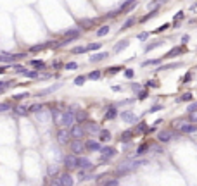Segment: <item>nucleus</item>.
Instances as JSON below:
<instances>
[{"instance_id":"nucleus-1","label":"nucleus","mask_w":197,"mask_h":186,"mask_svg":"<svg viewBox=\"0 0 197 186\" xmlns=\"http://www.w3.org/2000/svg\"><path fill=\"white\" fill-rule=\"evenodd\" d=\"M52 117H54V123L59 124V126H64V128H71L73 124L76 123L73 110H66V112L54 110V112H52Z\"/></svg>"},{"instance_id":"nucleus-2","label":"nucleus","mask_w":197,"mask_h":186,"mask_svg":"<svg viewBox=\"0 0 197 186\" xmlns=\"http://www.w3.org/2000/svg\"><path fill=\"white\" fill-rule=\"evenodd\" d=\"M74 183L73 181V178H71L68 172H64V174H61V176H57V179H52V185H62V186H71Z\"/></svg>"},{"instance_id":"nucleus-3","label":"nucleus","mask_w":197,"mask_h":186,"mask_svg":"<svg viewBox=\"0 0 197 186\" xmlns=\"http://www.w3.org/2000/svg\"><path fill=\"white\" fill-rule=\"evenodd\" d=\"M71 152L74 153V155H81L85 152V143L81 140H78V138H73V141H71Z\"/></svg>"},{"instance_id":"nucleus-4","label":"nucleus","mask_w":197,"mask_h":186,"mask_svg":"<svg viewBox=\"0 0 197 186\" xmlns=\"http://www.w3.org/2000/svg\"><path fill=\"white\" fill-rule=\"evenodd\" d=\"M26 54H7V52H2L0 54V62H14V61H19V59H24Z\"/></svg>"},{"instance_id":"nucleus-5","label":"nucleus","mask_w":197,"mask_h":186,"mask_svg":"<svg viewBox=\"0 0 197 186\" xmlns=\"http://www.w3.org/2000/svg\"><path fill=\"white\" fill-rule=\"evenodd\" d=\"M64 165H66V169H76L78 167V155H74V153L66 155V157H64Z\"/></svg>"},{"instance_id":"nucleus-6","label":"nucleus","mask_w":197,"mask_h":186,"mask_svg":"<svg viewBox=\"0 0 197 186\" xmlns=\"http://www.w3.org/2000/svg\"><path fill=\"white\" fill-rule=\"evenodd\" d=\"M100 153H102L100 162H106V160H109L111 157L116 155V150H114L113 146H100Z\"/></svg>"},{"instance_id":"nucleus-7","label":"nucleus","mask_w":197,"mask_h":186,"mask_svg":"<svg viewBox=\"0 0 197 186\" xmlns=\"http://www.w3.org/2000/svg\"><path fill=\"white\" fill-rule=\"evenodd\" d=\"M69 134L71 138H78V140H81V136H85V128H81L80 124H73L69 129Z\"/></svg>"},{"instance_id":"nucleus-8","label":"nucleus","mask_w":197,"mask_h":186,"mask_svg":"<svg viewBox=\"0 0 197 186\" xmlns=\"http://www.w3.org/2000/svg\"><path fill=\"white\" fill-rule=\"evenodd\" d=\"M121 117H123V121H125V123H130V124H133V123L138 121V116H135L133 112H130V110L121 112Z\"/></svg>"},{"instance_id":"nucleus-9","label":"nucleus","mask_w":197,"mask_h":186,"mask_svg":"<svg viewBox=\"0 0 197 186\" xmlns=\"http://www.w3.org/2000/svg\"><path fill=\"white\" fill-rule=\"evenodd\" d=\"M69 138H71V134H69L68 129H61L59 133H57V141H59L61 145H66L68 141H69Z\"/></svg>"},{"instance_id":"nucleus-10","label":"nucleus","mask_w":197,"mask_h":186,"mask_svg":"<svg viewBox=\"0 0 197 186\" xmlns=\"http://www.w3.org/2000/svg\"><path fill=\"white\" fill-rule=\"evenodd\" d=\"M85 150H90V152H100V143L95 141V140H88L85 143Z\"/></svg>"},{"instance_id":"nucleus-11","label":"nucleus","mask_w":197,"mask_h":186,"mask_svg":"<svg viewBox=\"0 0 197 186\" xmlns=\"http://www.w3.org/2000/svg\"><path fill=\"white\" fill-rule=\"evenodd\" d=\"M171 138H173L171 131H161V133L157 134V140H159L161 143H168V141H171Z\"/></svg>"},{"instance_id":"nucleus-12","label":"nucleus","mask_w":197,"mask_h":186,"mask_svg":"<svg viewBox=\"0 0 197 186\" xmlns=\"http://www.w3.org/2000/svg\"><path fill=\"white\" fill-rule=\"evenodd\" d=\"M78 167H80V169H92L90 158H86V157H78Z\"/></svg>"},{"instance_id":"nucleus-13","label":"nucleus","mask_w":197,"mask_h":186,"mask_svg":"<svg viewBox=\"0 0 197 186\" xmlns=\"http://www.w3.org/2000/svg\"><path fill=\"white\" fill-rule=\"evenodd\" d=\"M180 131H182V133H187V134H192V133L197 131V126H194V124H182V126H180Z\"/></svg>"},{"instance_id":"nucleus-14","label":"nucleus","mask_w":197,"mask_h":186,"mask_svg":"<svg viewBox=\"0 0 197 186\" xmlns=\"http://www.w3.org/2000/svg\"><path fill=\"white\" fill-rule=\"evenodd\" d=\"M107 57H109L107 52H100V54L90 55V62H100V61H104V59H107Z\"/></svg>"},{"instance_id":"nucleus-15","label":"nucleus","mask_w":197,"mask_h":186,"mask_svg":"<svg viewBox=\"0 0 197 186\" xmlns=\"http://www.w3.org/2000/svg\"><path fill=\"white\" fill-rule=\"evenodd\" d=\"M128 45H130V40H121L120 43H116V45H114V52H116V54H120L121 50H125Z\"/></svg>"},{"instance_id":"nucleus-16","label":"nucleus","mask_w":197,"mask_h":186,"mask_svg":"<svg viewBox=\"0 0 197 186\" xmlns=\"http://www.w3.org/2000/svg\"><path fill=\"white\" fill-rule=\"evenodd\" d=\"M64 36H66V38H71V40L80 38V29H68V31H64Z\"/></svg>"},{"instance_id":"nucleus-17","label":"nucleus","mask_w":197,"mask_h":186,"mask_svg":"<svg viewBox=\"0 0 197 186\" xmlns=\"http://www.w3.org/2000/svg\"><path fill=\"white\" fill-rule=\"evenodd\" d=\"M85 131H88V133H98V131H100V128H98V124H95V123H86V126H85Z\"/></svg>"},{"instance_id":"nucleus-18","label":"nucleus","mask_w":197,"mask_h":186,"mask_svg":"<svg viewBox=\"0 0 197 186\" xmlns=\"http://www.w3.org/2000/svg\"><path fill=\"white\" fill-rule=\"evenodd\" d=\"M86 117H88V114H86L85 110H78L76 114H74V119H76V123H83V121H86Z\"/></svg>"},{"instance_id":"nucleus-19","label":"nucleus","mask_w":197,"mask_h":186,"mask_svg":"<svg viewBox=\"0 0 197 186\" xmlns=\"http://www.w3.org/2000/svg\"><path fill=\"white\" fill-rule=\"evenodd\" d=\"M98 140H100V141H109V140H111V133L107 129L98 131Z\"/></svg>"},{"instance_id":"nucleus-20","label":"nucleus","mask_w":197,"mask_h":186,"mask_svg":"<svg viewBox=\"0 0 197 186\" xmlns=\"http://www.w3.org/2000/svg\"><path fill=\"white\" fill-rule=\"evenodd\" d=\"M180 52H183V48L182 47H175L173 50H169L168 54L164 55L166 59H171V57H176V55H180Z\"/></svg>"},{"instance_id":"nucleus-21","label":"nucleus","mask_w":197,"mask_h":186,"mask_svg":"<svg viewBox=\"0 0 197 186\" xmlns=\"http://www.w3.org/2000/svg\"><path fill=\"white\" fill-rule=\"evenodd\" d=\"M116 116H118V110L114 109V107H109L106 112V119H114Z\"/></svg>"},{"instance_id":"nucleus-22","label":"nucleus","mask_w":197,"mask_h":186,"mask_svg":"<svg viewBox=\"0 0 197 186\" xmlns=\"http://www.w3.org/2000/svg\"><path fill=\"white\" fill-rule=\"evenodd\" d=\"M157 10H159V9H152V10H150V12L147 14V16H144V17H142V22H145V21H149L150 19V17H154V16H157Z\"/></svg>"},{"instance_id":"nucleus-23","label":"nucleus","mask_w":197,"mask_h":186,"mask_svg":"<svg viewBox=\"0 0 197 186\" xmlns=\"http://www.w3.org/2000/svg\"><path fill=\"white\" fill-rule=\"evenodd\" d=\"M109 29H111L109 26H102V28H98V29H97V36H106V34L109 33Z\"/></svg>"},{"instance_id":"nucleus-24","label":"nucleus","mask_w":197,"mask_h":186,"mask_svg":"<svg viewBox=\"0 0 197 186\" xmlns=\"http://www.w3.org/2000/svg\"><path fill=\"white\" fill-rule=\"evenodd\" d=\"M162 43H164V41H154V43H150V45H147V47H145V52H150V50H152V48H157V47H161Z\"/></svg>"},{"instance_id":"nucleus-25","label":"nucleus","mask_w":197,"mask_h":186,"mask_svg":"<svg viewBox=\"0 0 197 186\" xmlns=\"http://www.w3.org/2000/svg\"><path fill=\"white\" fill-rule=\"evenodd\" d=\"M149 152V145L147 143H144L138 146V150H137V155H144V153H147Z\"/></svg>"},{"instance_id":"nucleus-26","label":"nucleus","mask_w":197,"mask_h":186,"mask_svg":"<svg viewBox=\"0 0 197 186\" xmlns=\"http://www.w3.org/2000/svg\"><path fill=\"white\" fill-rule=\"evenodd\" d=\"M16 112H17L19 116H26V114H28V107H26V105H19V107L16 109Z\"/></svg>"},{"instance_id":"nucleus-27","label":"nucleus","mask_w":197,"mask_h":186,"mask_svg":"<svg viewBox=\"0 0 197 186\" xmlns=\"http://www.w3.org/2000/svg\"><path fill=\"white\" fill-rule=\"evenodd\" d=\"M100 76H102V72H100V71H92L90 74L86 76V78H88V79H98Z\"/></svg>"},{"instance_id":"nucleus-28","label":"nucleus","mask_w":197,"mask_h":186,"mask_svg":"<svg viewBox=\"0 0 197 186\" xmlns=\"http://www.w3.org/2000/svg\"><path fill=\"white\" fill-rule=\"evenodd\" d=\"M135 24V17H130V19L126 21V22H125V24H123V28H121V29H123V31H125V29H128V28H132Z\"/></svg>"},{"instance_id":"nucleus-29","label":"nucleus","mask_w":197,"mask_h":186,"mask_svg":"<svg viewBox=\"0 0 197 186\" xmlns=\"http://www.w3.org/2000/svg\"><path fill=\"white\" fill-rule=\"evenodd\" d=\"M78 24H80V26H83V28H90V24H93V21H92V19H81Z\"/></svg>"},{"instance_id":"nucleus-30","label":"nucleus","mask_w":197,"mask_h":186,"mask_svg":"<svg viewBox=\"0 0 197 186\" xmlns=\"http://www.w3.org/2000/svg\"><path fill=\"white\" fill-rule=\"evenodd\" d=\"M9 109H12V105H11V103H7V102L0 103V112H7Z\"/></svg>"},{"instance_id":"nucleus-31","label":"nucleus","mask_w":197,"mask_h":186,"mask_svg":"<svg viewBox=\"0 0 197 186\" xmlns=\"http://www.w3.org/2000/svg\"><path fill=\"white\" fill-rule=\"evenodd\" d=\"M31 66H35L36 69H43L45 62H43V61H31Z\"/></svg>"},{"instance_id":"nucleus-32","label":"nucleus","mask_w":197,"mask_h":186,"mask_svg":"<svg viewBox=\"0 0 197 186\" xmlns=\"http://www.w3.org/2000/svg\"><path fill=\"white\" fill-rule=\"evenodd\" d=\"M83 52H86V47H74L71 50V54H83Z\"/></svg>"},{"instance_id":"nucleus-33","label":"nucleus","mask_w":197,"mask_h":186,"mask_svg":"<svg viewBox=\"0 0 197 186\" xmlns=\"http://www.w3.org/2000/svg\"><path fill=\"white\" fill-rule=\"evenodd\" d=\"M120 71H123V67H121V66H114V67H111L107 72H109V74H118Z\"/></svg>"},{"instance_id":"nucleus-34","label":"nucleus","mask_w":197,"mask_h":186,"mask_svg":"<svg viewBox=\"0 0 197 186\" xmlns=\"http://www.w3.org/2000/svg\"><path fill=\"white\" fill-rule=\"evenodd\" d=\"M85 79H86V76H78L76 79H74V84H76V86H81L85 83Z\"/></svg>"},{"instance_id":"nucleus-35","label":"nucleus","mask_w":197,"mask_h":186,"mask_svg":"<svg viewBox=\"0 0 197 186\" xmlns=\"http://www.w3.org/2000/svg\"><path fill=\"white\" fill-rule=\"evenodd\" d=\"M149 96V91L147 90H142V91H138V100H145Z\"/></svg>"},{"instance_id":"nucleus-36","label":"nucleus","mask_w":197,"mask_h":186,"mask_svg":"<svg viewBox=\"0 0 197 186\" xmlns=\"http://www.w3.org/2000/svg\"><path fill=\"white\" fill-rule=\"evenodd\" d=\"M66 69H68V71H74V69H78V64L76 62H68V64H66Z\"/></svg>"},{"instance_id":"nucleus-37","label":"nucleus","mask_w":197,"mask_h":186,"mask_svg":"<svg viewBox=\"0 0 197 186\" xmlns=\"http://www.w3.org/2000/svg\"><path fill=\"white\" fill-rule=\"evenodd\" d=\"M23 74L26 76V78H38V72H35V71H24Z\"/></svg>"},{"instance_id":"nucleus-38","label":"nucleus","mask_w":197,"mask_h":186,"mask_svg":"<svg viewBox=\"0 0 197 186\" xmlns=\"http://www.w3.org/2000/svg\"><path fill=\"white\" fill-rule=\"evenodd\" d=\"M180 100H182V102H190V100H192V93H183V95L180 96Z\"/></svg>"},{"instance_id":"nucleus-39","label":"nucleus","mask_w":197,"mask_h":186,"mask_svg":"<svg viewBox=\"0 0 197 186\" xmlns=\"http://www.w3.org/2000/svg\"><path fill=\"white\" fill-rule=\"evenodd\" d=\"M29 110H31V112H42L43 107H42V105H38V103H35V105H31V107H29Z\"/></svg>"},{"instance_id":"nucleus-40","label":"nucleus","mask_w":197,"mask_h":186,"mask_svg":"<svg viewBox=\"0 0 197 186\" xmlns=\"http://www.w3.org/2000/svg\"><path fill=\"white\" fill-rule=\"evenodd\" d=\"M104 185H107V186H118V185H120V181H118V179H109V181H104Z\"/></svg>"},{"instance_id":"nucleus-41","label":"nucleus","mask_w":197,"mask_h":186,"mask_svg":"<svg viewBox=\"0 0 197 186\" xmlns=\"http://www.w3.org/2000/svg\"><path fill=\"white\" fill-rule=\"evenodd\" d=\"M171 26L169 22H166V24H162L161 28H157V29H154V33H161V31H164V29H168V28Z\"/></svg>"},{"instance_id":"nucleus-42","label":"nucleus","mask_w":197,"mask_h":186,"mask_svg":"<svg viewBox=\"0 0 197 186\" xmlns=\"http://www.w3.org/2000/svg\"><path fill=\"white\" fill-rule=\"evenodd\" d=\"M98 48H100V43H90L86 47V50H98Z\"/></svg>"},{"instance_id":"nucleus-43","label":"nucleus","mask_w":197,"mask_h":186,"mask_svg":"<svg viewBox=\"0 0 197 186\" xmlns=\"http://www.w3.org/2000/svg\"><path fill=\"white\" fill-rule=\"evenodd\" d=\"M133 69H125V76H126L128 79H132V78H133Z\"/></svg>"},{"instance_id":"nucleus-44","label":"nucleus","mask_w":197,"mask_h":186,"mask_svg":"<svg viewBox=\"0 0 197 186\" xmlns=\"http://www.w3.org/2000/svg\"><path fill=\"white\" fill-rule=\"evenodd\" d=\"M121 140H123V141H128V140H132V133H130V131H125Z\"/></svg>"},{"instance_id":"nucleus-45","label":"nucleus","mask_w":197,"mask_h":186,"mask_svg":"<svg viewBox=\"0 0 197 186\" xmlns=\"http://www.w3.org/2000/svg\"><path fill=\"white\" fill-rule=\"evenodd\" d=\"M190 121L197 123V110H190Z\"/></svg>"},{"instance_id":"nucleus-46","label":"nucleus","mask_w":197,"mask_h":186,"mask_svg":"<svg viewBox=\"0 0 197 186\" xmlns=\"http://www.w3.org/2000/svg\"><path fill=\"white\" fill-rule=\"evenodd\" d=\"M152 64H159V59H154V61H145L142 66H152Z\"/></svg>"},{"instance_id":"nucleus-47","label":"nucleus","mask_w":197,"mask_h":186,"mask_svg":"<svg viewBox=\"0 0 197 186\" xmlns=\"http://www.w3.org/2000/svg\"><path fill=\"white\" fill-rule=\"evenodd\" d=\"M147 38H149V33H140V34H138V40H140V41H145Z\"/></svg>"},{"instance_id":"nucleus-48","label":"nucleus","mask_w":197,"mask_h":186,"mask_svg":"<svg viewBox=\"0 0 197 186\" xmlns=\"http://www.w3.org/2000/svg\"><path fill=\"white\" fill-rule=\"evenodd\" d=\"M190 78H192V74H190V72H187V74L182 78V83H189V81H190Z\"/></svg>"},{"instance_id":"nucleus-49","label":"nucleus","mask_w":197,"mask_h":186,"mask_svg":"<svg viewBox=\"0 0 197 186\" xmlns=\"http://www.w3.org/2000/svg\"><path fill=\"white\" fill-rule=\"evenodd\" d=\"M147 86H152V88H157V86H159V83L152 79V81H149V83H147Z\"/></svg>"},{"instance_id":"nucleus-50","label":"nucleus","mask_w":197,"mask_h":186,"mask_svg":"<svg viewBox=\"0 0 197 186\" xmlns=\"http://www.w3.org/2000/svg\"><path fill=\"white\" fill-rule=\"evenodd\" d=\"M26 95H28V93H19V95H14V100H23Z\"/></svg>"},{"instance_id":"nucleus-51","label":"nucleus","mask_w":197,"mask_h":186,"mask_svg":"<svg viewBox=\"0 0 197 186\" xmlns=\"http://www.w3.org/2000/svg\"><path fill=\"white\" fill-rule=\"evenodd\" d=\"M14 67H16V71H17V72H21V74L24 72V71H26V69L23 67V66H19V64H17V66H14Z\"/></svg>"},{"instance_id":"nucleus-52","label":"nucleus","mask_w":197,"mask_h":186,"mask_svg":"<svg viewBox=\"0 0 197 186\" xmlns=\"http://www.w3.org/2000/svg\"><path fill=\"white\" fill-rule=\"evenodd\" d=\"M162 107L161 105H154V107H150V109H149V112H156V110H161Z\"/></svg>"},{"instance_id":"nucleus-53","label":"nucleus","mask_w":197,"mask_h":186,"mask_svg":"<svg viewBox=\"0 0 197 186\" xmlns=\"http://www.w3.org/2000/svg\"><path fill=\"white\" fill-rule=\"evenodd\" d=\"M187 110H189V112H190V110H197V102H194V103H192V105H190V107H189Z\"/></svg>"},{"instance_id":"nucleus-54","label":"nucleus","mask_w":197,"mask_h":186,"mask_svg":"<svg viewBox=\"0 0 197 186\" xmlns=\"http://www.w3.org/2000/svg\"><path fill=\"white\" fill-rule=\"evenodd\" d=\"M182 17H183V12H182V10H180V12H178V14H176V16H175V21H180V19H182Z\"/></svg>"},{"instance_id":"nucleus-55","label":"nucleus","mask_w":197,"mask_h":186,"mask_svg":"<svg viewBox=\"0 0 197 186\" xmlns=\"http://www.w3.org/2000/svg\"><path fill=\"white\" fill-rule=\"evenodd\" d=\"M147 129V126H145V123L144 124H138V131H145Z\"/></svg>"},{"instance_id":"nucleus-56","label":"nucleus","mask_w":197,"mask_h":186,"mask_svg":"<svg viewBox=\"0 0 197 186\" xmlns=\"http://www.w3.org/2000/svg\"><path fill=\"white\" fill-rule=\"evenodd\" d=\"M189 40H190V36H189V34H185V36H182V43H187Z\"/></svg>"},{"instance_id":"nucleus-57","label":"nucleus","mask_w":197,"mask_h":186,"mask_svg":"<svg viewBox=\"0 0 197 186\" xmlns=\"http://www.w3.org/2000/svg\"><path fill=\"white\" fill-rule=\"evenodd\" d=\"M2 72H5V67H0V74H2Z\"/></svg>"}]
</instances>
